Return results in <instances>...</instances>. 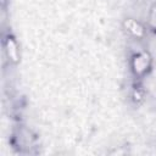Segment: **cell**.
Masks as SVG:
<instances>
[{
  "label": "cell",
  "mask_w": 156,
  "mask_h": 156,
  "mask_svg": "<svg viewBox=\"0 0 156 156\" xmlns=\"http://www.w3.org/2000/svg\"><path fill=\"white\" fill-rule=\"evenodd\" d=\"M152 63H154V60H152L151 54L146 50H140V51L134 52L130 56L129 68H130L132 74L136 79H141V78H145L150 73L152 68Z\"/></svg>",
  "instance_id": "6da1fadb"
},
{
  "label": "cell",
  "mask_w": 156,
  "mask_h": 156,
  "mask_svg": "<svg viewBox=\"0 0 156 156\" xmlns=\"http://www.w3.org/2000/svg\"><path fill=\"white\" fill-rule=\"evenodd\" d=\"M2 50L6 56V60L9 63L17 65L21 61V50H20V44L17 39L11 34L7 33L2 38Z\"/></svg>",
  "instance_id": "7a4b0ae2"
},
{
  "label": "cell",
  "mask_w": 156,
  "mask_h": 156,
  "mask_svg": "<svg viewBox=\"0 0 156 156\" xmlns=\"http://www.w3.org/2000/svg\"><path fill=\"white\" fill-rule=\"evenodd\" d=\"M122 27L126 30V33H128L134 39H143L146 35V32H147L146 26L144 23H141L140 21L135 20L134 17L124 18L123 22H122Z\"/></svg>",
  "instance_id": "3957f363"
},
{
  "label": "cell",
  "mask_w": 156,
  "mask_h": 156,
  "mask_svg": "<svg viewBox=\"0 0 156 156\" xmlns=\"http://www.w3.org/2000/svg\"><path fill=\"white\" fill-rule=\"evenodd\" d=\"M145 26H146L149 32H151L152 34H156V1L152 2L149 7Z\"/></svg>",
  "instance_id": "277c9868"
}]
</instances>
